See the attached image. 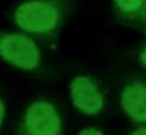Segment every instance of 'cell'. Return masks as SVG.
Listing matches in <instances>:
<instances>
[{
    "label": "cell",
    "mask_w": 146,
    "mask_h": 135,
    "mask_svg": "<svg viewBox=\"0 0 146 135\" xmlns=\"http://www.w3.org/2000/svg\"><path fill=\"white\" fill-rule=\"evenodd\" d=\"M62 7L56 0H27L15 12L16 25L25 33L38 37L52 35L62 23Z\"/></svg>",
    "instance_id": "1"
},
{
    "label": "cell",
    "mask_w": 146,
    "mask_h": 135,
    "mask_svg": "<svg viewBox=\"0 0 146 135\" xmlns=\"http://www.w3.org/2000/svg\"><path fill=\"white\" fill-rule=\"evenodd\" d=\"M0 58L23 70L40 66L41 54L36 43L24 33L0 31Z\"/></svg>",
    "instance_id": "2"
},
{
    "label": "cell",
    "mask_w": 146,
    "mask_h": 135,
    "mask_svg": "<svg viewBox=\"0 0 146 135\" xmlns=\"http://www.w3.org/2000/svg\"><path fill=\"white\" fill-rule=\"evenodd\" d=\"M60 116L57 109L46 100L34 101L25 110L18 135H59Z\"/></svg>",
    "instance_id": "3"
},
{
    "label": "cell",
    "mask_w": 146,
    "mask_h": 135,
    "mask_svg": "<svg viewBox=\"0 0 146 135\" xmlns=\"http://www.w3.org/2000/svg\"><path fill=\"white\" fill-rule=\"evenodd\" d=\"M74 106L88 115L99 113L104 107V98L96 84L87 76H78L71 83Z\"/></svg>",
    "instance_id": "4"
},
{
    "label": "cell",
    "mask_w": 146,
    "mask_h": 135,
    "mask_svg": "<svg viewBox=\"0 0 146 135\" xmlns=\"http://www.w3.org/2000/svg\"><path fill=\"white\" fill-rule=\"evenodd\" d=\"M121 103L124 111L136 121L146 123V85L129 84L122 92Z\"/></svg>",
    "instance_id": "5"
},
{
    "label": "cell",
    "mask_w": 146,
    "mask_h": 135,
    "mask_svg": "<svg viewBox=\"0 0 146 135\" xmlns=\"http://www.w3.org/2000/svg\"><path fill=\"white\" fill-rule=\"evenodd\" d=\"M116 10L129 19H136L144 16L146 10V0H113Z\"/></svg>",
    "instance_id": "6"
},
{
    "label": "cell",
    "mask_w": 146,
    "mask_h": 135,
    "mask_svg": "<svg viewBox=\"0 0 146 135\" xmlns=\"http://www.w3.org/2000/svg\"><path fill=\"white\" fill-rule=\"evenodd\" d=\"M79 135H103V134L95 128H86V129H82Z\"/></svg>",
    "instance_id": "7"
},
{
    "label": "cell",
    "mask_w": 146,
    "mask_h": 135,
    "mask_svg": "<svg viewBox=\"0 0 146 135\" xmlns=\"http://www.w3.org/2000/svg\"><path fill=\"white\" fill-rule=\"evenodd\" d=\"M5 116H6V108H5V104H3V101L1 100L0 98V127L5 120Z\"/></svg>",
    "instance_id": "8"
},
{
    "label": "cell",
    "mask_w": 146,
    "mask_h": 135,
    "mask_svg": "<svg viewBox=\"0 0 146 135\" xmlns=\"http://www.w3.org/2000/svg\"><path fill=\"white\" fill-rule=\"evenodd\" d=\"M131 135H146V127H141V128L135 130Z\"/></svg>",
    "instance_id": "9"
},
{
    "label": "cell",
    "mask_w": 146,
    "mask_h": 135,
    "mask_svg": "<svg viewBox=\"0 0 146 135\" xmlns=\"http://www.w3.org/2000/svg\"><path fill=\"white\" fill-rule=\"evenodd\" d=\"M140 60H141V62L144 64V66L146 67V47L144 48L143 52L140 53Z\"/></svg>",
    "instance_id": "10"
},
{
    "label": "cell",
    "mask_w": 146,
    "mask_h": 135,
    "mask_svg": "<svg viewBox=\"0 0 146 135\" xmlns=\"http://www.w3.org/2000/svg\"><path fill=\"white\" fill-rule=\"evenodd\" d=\"M144 18H145V20H146V10H145V12H144V16H143Z\"/></svg>",
    "instance_id": "11"
}]
</instances>
